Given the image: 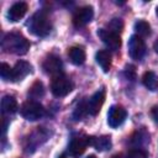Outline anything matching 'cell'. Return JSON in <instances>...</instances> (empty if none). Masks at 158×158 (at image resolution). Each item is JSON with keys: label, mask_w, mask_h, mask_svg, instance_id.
<instances>
[{"label": "cell", "mask_w": 158, "mask_h": 158, "mask_svg": "<svg viewBox=\"0 0 158 158\" xmlns=\"http://www.w3.org/2000/svg\"><path fill=\"white\" fill-rule=\"evenodd\" d=\"M1 46L9 53L23 56L28 52L31 44H30L28 40L26 37H23L20 32H10V33L5 35Z\"/></svg>", "instance_id": "cell-1"}, {"label": "cell", "mask_w": 158, "mask_h": 158, "mask_svg": "<svg viewBox=\"0 0 158 158\" xmlns=\"http://www.w3.org/2000/svg\"><path fill=\"white\" fill-rule=\"evenodd\" d=\"M27 27H28V31L31 33H33L35 36L46 37L47 35H49V32L52 30V23L46 12L37 11L28 20Z\"/></svg>", "instance_id": "cell-2"}, {"label": "cell", "mask_w": 158, "mask_h": 158, "mask_svg": "<svg viewBox=\"0 0 158 158\" xmlns=\"http://www.w3.org/2000/svg\"><path fill=\"white\" fill-rule=\"evenodd\" d=\"M73 86H74L73 81L64 74H60L53 78L51 83V91L54 96L63 98V96H67L73 90Z\"/></svg>", "instance_id": "cell-3"}, {"label": "cell", "mask_w": 158, "mask_h": 158, "mask_svg": "<svg viewBox=\"0 0 158 158\" xmlns=\"http://www.w3.org/2000/svg\"><path fill=\"white\" fill-rule=\"evenodd\" d=\"M20 112L23 118L28 121H36V120H40L44 115V109L38 101L28 100L21 105Z\"/></svg>", "instance_id": "cell-4"}, {"label": "cell", "mask_w": 158, "mask_h": 158, "mask_svg": "<svg viewBox=\"0 0 158 158\" xmlns=\"http://www.w3.org/2000/svg\"><path fill=\"white\" fill-rule=\"evenodd\" d=\"M147 52V47L142 37L137 35H132L128 40V54L135 60H141Z\"/></svg>", "instance_id": "cell-5"}, {"label": "cell", "mask_w": 158, "mask_h": 158, "mask_svg": "<svg viewBox=\"0 0 158 158\" xmlns=\"http://www.w3.org/2000/svg\"><path fill=\"white\" fill-rule=\"evenodd\" d=\"M42 68L43 70L52 75L53 78L57 77V75H60L63 74V63H62V59L56 56V54H49L42 63Z\"/></svg>", "instance_id": "cell-6"}, {"label": "cell", "mask_w": 158, "mask_h": 158, "mask_svg": "<svg viewBox=\"0 0 158 158\" xmlns=\"http://www.w3.org/2000/svg\"><path fill=\"white\" fill-rule=\"evenodd\" d=\"M94 17V9L90 5L79 7L73 15V25L75 27H83L88 25Z\"/></svg>", "instance_id": "cell-7"}, {"label": "cell", "mask_w": 158, "mask_h": 158, "mask_svg": "<svg viewBox=\"0 0 158 158\" xmlns=\"http://www.w3.org/2000/svg\"><path fill=\"white\" fill-rule=\"evenodd\" d=\"M126 116H127V111L122 106L114 105L110 107L107 112V123L110 127L116 128L123 123V121L126 120Z\"/></svg>", "instance_id": "cell-8"}, {"label": "cell", "mask_w": 158, "mask_h": 158, "mask_svg": "<svg viewBox=\"0 0 158 158\" xmlns=\"http://www.w3.org/2000/svg\"><path fill=\"white\" fill-rule=\"evenodd\" d=\"M98 36L100 37V40L105 43V46L111 49V51H117L121 47V38L120 35L111 32L106 28H100L98 31Z\"/></svg>", "instance_id": "cell-9"}, {"label": "cell", "mask_w": 158, "mask_h": 158, "mask_svg": "<svg viewBox=\"0 0 158 158\" xmlns=\"http://www.w3.org/2000/svg\"><path fill=\"white\" fill-rule=\"evenodd\" d=\"M89 146V136H75L70 139L68 146V152L73 157H78L84 153Z\"/></svg>", "instance_id": "cell-10"}, {"label": "cell", "mask_w": 158, "mask_h": 158, "mask_svg": "<svg viewBox=\"0 0 158 158\" xmlns=\"http://www.w3.org/2000/svg\"><path fill=\"white\" fill-rule=\"evenodd\" d=\"M105 101V90L104 89H100L98 90L96 93H94L90 99L88 100L86 102V107H88V112L91 115V116H95L99 114V111L101 110L102 107V104Z\"/></svg>", "instance_id": "cell-11"}, {"label": "cell", "mask_w": 158, "mask_h": 158, "mask_svg": "<svg viewBox=\"0 0 158 158\" xmlns=\"http://www.w3.org/2000/svg\"><path fill=\"white\" fill-rule=\"evenodd\" d=\"M31 72H32V65L28 62H26V60H19L12 67L10 80L11 81H20L23 78H26Z\"/></svg>", "instance_id": "cell-12"}, {"label": "cell", "mask_w": 158, "mask_h": 158, "mask_svg": "<svg viewBox=\"0 0 158 158\" xmlns=\"http://www.w3.org/2000/svg\"><path fill=\"white\" fill-rule=\"evenodd\" d=\"M28 10V5L23 1H19V2H15L12 6H10L9 11H7V19L11 21V22H16V21H20L25 14L27 12Z\"/></svg>", "instance_id": "cell-13"}, {"label": "cell", "mask_w": 158, "mask_h": 158, "mask_svg": "<svg viewBox=\"0 0 158 158\" xmlns=\"http://www.w3.org/2000/svg\"><path fill=\"white\" fill-rule=\"evenodd\" d=\"M89 146H93L99 152L109 151L112 147L111 137L110 136H105V135L104 136H99V137L89 136Z\"/></svg>", "instance_id": "cell-14"}, {"label": "cell", "mask_w": 158, "mask_h": 158, "mask_svg": "<svg viewBox=\"0 0 158 158\" xmlns=\"http://www.w3.org/2000/svg\"><path fill=\"white\" fill-rule=\"evenodd\" d=\"M68 57H69V60L75 64V65H80L85 62V58H86V54H85V51L83 47H79V46H73L69 48L68 51Z\"/></svg>", "instance_id": "cell-15"}, {"label": "cell", "mask_w": 158, "mask_h": 158, "mask_svg": "<svg viewBox=\"0 0 158 158\" xmlns=\"http://www.w3.org/2000/svg\"><path fill=\"white\" fill-rule=\"evenodd\" d=\"M95 59H96V63L101 67L102 72L107 73L111 68V54L109 51L106 49H100L96 52V56H95Z\"/></svg>", "instance_id": "cell-16"}, {"label": "cell", "mask_w": 158, "mask_h": 158, "mask_svg": "<svg viewBox=\"0 0 158 158\" xmlns=\"http://www.w3.org/2000/svg\"><path fill=\"white\" fill-rule=\"evenodd\" d=\"M19 109V105H17V101L14 96L11 95H5L1 100V111L2 114L5 115H11V114H15Z\"/></svg>", "instance_id": "cell-17"}, {"label": "cell", "mask_w": 158, "mask_h": 158, "mask_svg": "<svg viewBox=\"0 0 158 158\" xmlns=\"http://www.w3.org/2000/svg\"><path fill=\"white\" fill-rule=\"evenodd\" d=\"M142 83L148 90H156L158 88V78L154 72H146L142 77Z\"/></svg>", "instance_id": "cell-18"}, {"label": "cell", "mask_w": 158, "mask_h": 158, "mask_svg": "<svg viewBox=\"0 0 158 158\" xmlns=\"http://www.w3.org/2000/svg\"><path fill=\"white\" fill-rule=\"evenodd\" d=\"M136 35L139 37H147L151 35V25L144 20H138L135 23Z\"/></svg>", "instance_id": "cell-19"}, {"label": "cell", "mask_w": 158, "mask_h": 158, "mask_svg": "<svg viewBox=\"0 0 158 158\" xmlns=\"http://www.w3.org/2000/svg\"><path fill=\"white\" fill-rule=\"evenodd\" d=\"M43 94H44V88H43V84L40 80L35 81L32 84V86L30 88V90H28V95L33 99H38V98L43 96Z\"/></svg>", "instance_id": "cell-20"}, {"label": "cell", "mask_w": 158, "mask_h": 158, "mask_svg": "<svg viewBox=\"0 0 158 158\" xmlns=\"http://www.w3.org/2000/svg\"><path fill=\"white\" fill-rule=\"evenodd\" d=\"M122 28H123V22H122V20H121V19H112V20L107 23V28H106V30H109V31L115 32V33L118 35V33L122 31Z\"/></svg>", "instance_id": "cell-21"}, {"label": "cell", "mask_w": 158, "mask_h": 158, "mask_svg": "<svg viewBox=\"0 0 158 158\" xmlns=\"http://www.w3.org/2000/svg\"><path fill=\"white\" fill-rule=\"evenodd\" d=\"M86 112H88L86 102H85V101H83V102H80V104L77 106V109L74 110L73 116H74V118H75V120H81V117H83Z\"/></svg>", "instance_id": "cell-22"}, {"label": "cell", "mask_w": 158, "mask_h": 158, "mask_svg": "<svg viewBox=\"0 0 158 158\" xmlns=\"http://www.w3.org/2000/svg\"><path fill=\"white\" fill-rule=\"evenodd\" d=\"M126 158H148V153L146 151H143V149L136 148V149H131L127 153Z\"/></svg>", "instance_id": "cell-23"}, {"label": "cell", "mask_w": 158, "mask_h": 158, "mask_svg": "<svg viewBox=\"0 0 158 158\" xmlns=\"http://www.w3.org/2000/svg\"><path fill=\"white\" fill-rule=\"evenodd\" d=\"M11 70H12V68L7 63H1L0 75H1V78L4 80H10V78H11Z\"/></svg>", "instance_id": "cell-24"}, {"label": "cell", "mask_w": 158, "mask_h": 158, "mask_svg": "<svg viewBox=\"0 0 158 158\" xmlns=\"http://www.w3.org/2000/svg\"><path fill=\"white\" fill-rule=\"evenodd\" d=\"M123 73H125V77H126L127 79H130V80H135V79H136V69H135L133 65H131V64L126 65Z\"/></svg>", "instance_id": "cell-25"}, {"label": "cell", "mask_w": 158, "mask_h": 158, "mask_svg": "<svg viewBox=\"0 0 158 158\" xmlns=\"http://www.w3.org/2000/svg\"><path fill=\"white\" fill-rule=\"evenodd\" d=\"M151 115H152V117H153V120L158 123V105L157 106H154L153 109H152V111H151Z\"/></svg>", "instance_id": "cell-26"}, {"label": "cell", "mask_w": 158, "mask_h": 158, "mask_svg": "<svg viewBox=\"0 0 158 158\" xmlns=\"http://www.w3.org/2000/svg\"><path fill=\"white\" fill-rule=\"evenodd\" d=\"M86 158H96V156H95V154H90V156H88Z\"/></svg>", "instance_id": "cell-27"}, {"label": "cell", "mask_w": 158, "mask_h": 158, "mask_svg": "<svg viewBox=\"0 0 158 158\" xmlns=\"http://www.w3.org/2000/svg\"><path fill=\"white\" fill-rule=\"evenodd\" d=\"M58 158H67V157H65V156H64V154H60V156H59V157H58Z\"/></svg>", "instance_id": "cell-28"}, {"label": "cell", "mask_w": 158, "mask_h": 158, "mask_svg": "<svg viewBox=\"0 0 158 158\" xmlns=\"http://www.w3.org/2000/svg\"><path fill=\"white\" fill-rule=\"evenodd\" d=\"M112 158H121V156H114Z\"/></svg>", "instance_id": "cell-29"}, {"label": "cell", "mask_w": 158, "mask_h": 158, "mask_svg": "<svg viewBox=\"0 0 158 158\" xmlns=\"http://www.w3.org/2000/svg\"><path fill=\"white\" fill-rule=\"evenodd\" d=\"M156 14H157V16H158V6H157V9H156Z\"/></svg>", "instance_id": "cell-30"}]
</instances>
